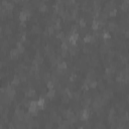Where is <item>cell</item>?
<instances>
[{"instance_id": "cell-1", "label": "cell", "mask_w": 129, "mask_h": 129, "mask_svg": "<svg viewBox=\"0 0 129 129\" xmlns=\"http://www.w3.org/2000/svg\"><path fill=\"white\" fill-rule=\"evenodd\" d=\"M90 114H91V113H90V109H89V108H83V110H81V111L79 112V118H80L81 121L86 122V121L89 120Z\"/></svg>"}, {"instance_id": "cell-2", "label": "cell", "mask_w": 129, "mask_h": 129, "mask_svg": "<svg viewBox=\"0 0 129 129\" xmlns=\"http://www.w3.org/2000/svg\"><path fill=\"white\" fill-rule=\"evenodd\" d=\"M39 107H38V104H37V101H31L30 102V105L28 107V111L32 114V116H37V113L39 111Z\"/></svg>"}, {"instance_id": "cell-3", "label": "cell", "mask_w": 129, "mask_h": 129, "mask_svg": "<svg viewBox=\"0 0 129 129\" xmlns=\"http://www.w3.org/2000/svg\"><path fill=\"white\" fill-rule=\"evenodd\" d=\"M14 116H15L18 120L23 121V118H24V116H25V112H24V110H22V109H20V108H16L15 111H14Z\"/></svg>"}, {"instance_id": "cell-4", "label": "cell", "mask_w": 129, "mask_h": 129, "mask_svg": "<svg viewBox=\"0 0 129 129\" xmlns=\"http://www.w3.org/2000/svg\"><path fill=\"white\" fill-rule=\"evenodd\" d=\"M97 41V37L93 34H86L85 35V37H84V42L85 43H95Z\"/></svg>"}, {"instance_id": "cell-5", "label": "cell", "mask_w": 129, "mask_h": 129, "mask_svg": "<svg viewBox=\"0 0 129 129\" xmlns=\"http://www.w3.org/2000/svg\"><path fill=\"white\" fill-rule=\"evenodd\" d=\"M32 63L35 64V66L40 67V66L43 63V57H42L39 53H36V55L34 56V59L32 60Z\"/></svg>"}, {"instance_id": "cell-6", "label": "cell", "mask_w": 129, "mask_h": 129, "mask_svg": "<svg viewBox=\"0 0 129 129\" xmlns=\"http://www.w3.org/2000/svg\"><path fill=\"white\" fill-rule=\"evenodd\" d=\"M69 45H70V46H69V53H70V55H72V56L77 55L78 52H79L78 44H76V45H71V44H69Z\"/></svg>"}, {"instance_id": "cell-7", "label": "cell", "mask_w": 129, "mask_h": 129, "mask_svg": "<svg viewBox=\"0 0 129 129\" xmlns=\"http://www.w3.org/2000/svg\"><path fill=\"white\" fill-rule=\"evenodd\" d=\"M49 119H50L51 122H57L58 124L61 122V117H60L57 113H55V112L50 113V115H49Z\"/></svg>"}, {"instance_id": "cell-8", "label": "cell", "mask_w": 129, "mask_h": 129, "mask_svg": "<svg viewBox=\"0 0 129 129\" xmlns=\"http://www.w3.org/2000/svg\"><path fill=\"white\" fill-rule=\"evenodd\" d=\"M96 77H97V75H96L95 70L90 69V70L88 71V73H87V81H93V80H96Z\"/></svg>"}, {"instance_id": "cell-9", "label": "cell", "mask_w": 129, "mask_h": 129, "mask_svg": "<svg viewBox=\"0 0 129 129\" xmlns=\"http://www.w3.org/2000/svg\"><path fill=\"white\" fill-rule=\"evenodd\" d=\"M19 54H20V52L18 51V49H17V48H13V49H11V50H10L9 56H10V58H11V59L15 60V59H17V58L19 57Z\"/></svg>"}, {"instance_id": "cell-10", "label": "cell", "mask_w": 129, "mask_h": 129, "mask_svg": "<svg viewBox=\"0 0 129 129\" xmlns=\"http://www.w3.org/2000/svg\"><path fill=\"white\" fill-rule=\"evenodd\" d=\"M104 99H107V100H110L112 97H113V92H112V90H110V89H107V90H104L103 91V93H102V95H101Z\"/></svg>"}, {"instance_id": "cell-11", "label": "cell", "mask_w": 129, "mask_h": 129, "mask_svg": "<svg viewBox=\"0 0 129 129\" xmlns=\"http://www.w3.org/2000/svg\"><path fill=\"white\" fill-rule=\"evenodd\" d=\"M18 18H19L20 22H25L27 19H29V18H28V15H27V13H26V11H25V10H22V11L19 13Z\"/></svg>"}, {"instance_id": "cell-12", "label": "cell", "mask_w": 129, "mask_h": 129, "mask_svg": "<svg viewBox=\"0 0 129 129\" xmlns=\"http://www.w3.org/2000/svg\"><path fill=\"white\" fill-rule=\"evenodd\" d=\"M35 95H36V92H35V90H34L33 88H29V89L25 92V97H26L27 99L33 98V97H35Z\"/></svg>"}, {"instance_id": "cell-13", "label": "cell", "mask_w": 129, "mask_h": 129, "mask_svg": "<svg viewBox=\"0 0 129 129\" xmlns=\"http://www.w3.org/2000/svg\"><path fill=\"white\" fill-rule=\"evenodd\" d=\"M99 49H100V52H101L102 54H107V53H108V51L111 49V47H110V46H108V45L104 42V43L100 46V48H99Z\"/></svg>"}, {"instance_id": "cell-14", "label": "cell", "mask_w": 129, "mask_h": 129, "mask_svg": "<svg viewBox=\"0 0 129 129\" xmlns=\"http://www.w3.org/2000/svg\"><path fill=\"white\" fill-rule=\"evenodd\" d=\"M38 11L39 12H46L47 10H48V7H47V5L45 4V2H42V1H40V3L38 4Z\"/></svg>"}, {"instance_id": "cell-15", "label": "cell", "mask_w": 129, "mask_h": 129, "mask_svg": "<svg viewBox=\"0 0 129 129\" xmlns=\"http://www.w3.org/2000/svg\"><path fill=\"white\" fill-rule=\"evenodd\" d=\"M115 73H116V67L115 66H110L106 69V75H108L110 77H112Z\"/></svg>"}, {"instance_id": "cell-16", "label": "cell", "mask_w": 129, "mask_h": 129, "mask_svg": "<svg viewBox=\"0 0 129 129\" xmlns=\"http://www.w3.org/2000/svg\"><path fill=\"white\" fill-rule=\"evenodd\" d=\"M107 27H108V30L109 31H116L117 30V24L115 23V22H108L107 23Z\"/></svg>"}, {"instance_id": "cell-17", "label": "cell", "mask_w": 129, "mask_h": 129, "mask_svg": "<svg viewBox=\"0 0 129 129\" xmlns=\"http://www.w3.org/2000/svg\"><path fill=\"white\" fill-rule=\"evenodd\" d=\"M121 10L129 11V0H123V2L121 4Z\"/></svg>"}, {"instance_id": "cell-18", "label": "cell", "mask_w": 129, "mask_h": 129, "mask_svg": "<svg viewBox=\"0 0 129 129\" xmlns=\"http://www.w3.org/2000/svg\"><path fill=\"white\" fill-rule=\"evenodd\" d=\"M91 27H92V29H93L94 31L99 30V29H100V24H99V21H98V20H96V19H93Z\"/></svg>"}, {"instance_id": "cell-19", "label": "cell", "mask_w": 129, "mask_h": 129, "mask_svg": "<svg viewBox=\"0 0 129 129\" xmlns=\"http://www.w3.org/2000/svg\"><path fill=\"white\" fill-rule=\"evenodd\" d=\"M54 31H55V30H54L53 26H52V25H48V26H46L44 35H52V34L54 33Z\"/></svg>"}, {"instance_id": "cell-20", "label": "cell", "mask_w": 129, "mask_h": 129, "mask_svg": "<svg viewBox=\"0 0 129 129\" xmlns=\"http://www.w3.org/2000/svg\"><path fill=\"white\" fill-rule=\"evenodd\" d=\"M55 94H56L55 89H49L48 92L46 93V97H47V99H53L55 97Z\"/></svg>"}, {"instance_id": "cell-21", "label": "cell", "mask_w": 129, "mask_h": 129, "mask_svg": "<svg viewBox=\"0 0 129 129\" xmlns=\"http://www.w3.org/2000/svg\"><path fill=\"white\" fill-rule=\"evenodd\" d=\"M51 78H52V75L50 74V73H44L43 74V76H42V80H43V82L46 84L47 82H49L50 80H51Z\"/></svg>"}, {"instance_id": "cell-22", "label": "cell", "mask_w": 129, "mask_h": 129, "mask_svg": "<svg viewBox=\"0 0 129 129\" xmlns=\"http://www.w3.org/2000/svg\"><path fill=\"white\" fill-rule=\"evenodd\" d=\"M37 104H38V107H39L40 110L44 109V107H45V99L42 98V97H40V98L37 100Z\"/></svg>"}, {"instance_id": "cell-23", "label": "cell", "mask_w": 129, "mask_h": 129, "mask_svg": "<svg viewBox=\"0 0 129 129\" xmlns=\"http://www.w3.org/2000/svg\"><path fill=\"white\" fill-rule=\"evenodd\" d=\"M20 82H21V81H20V79H19L18 75H16V76L13 78V80L11 81V83H10V84H11L13 87H17V86L20 84Z\"/></svg>"}, {"instance_id": "cell-24", "label": "cell", "mask_w": 129, "mask_h": 129, "mask_svg": "<svg viewBox=\"0 0 129 129\" xmlns=\"http://www.w3.org/2000/svg\"><path fill=\"white\" fill-rule=\"evenodd\" d=\"M77 21H78V25H79L81 28H85V27L87 26V22H86V20H85L84 18H79Z\"/></svg>"}, {"instance_id": "cell-25", "label": "cell", "mask_w": 129, "mask_h": 129, "mask_svg": "<svg viewBox=\"0 0 129 129\" xmlns=\"http://www.w3.org/2000/svg\"><path fill=\"white\" fill-rule=\"evenodd\" d=\"M66 33L64 32H62V31H59L56 35H55V37H56V39H59V40H61V41H64V39H66Z\"/></svg>"}, {"instance_id": "cell-26", "label": "cell", "mask_w": 129, "mask_h": 129, "mask_svg": "<svg viewBox=\"0 0 129 129\" xmlns=\"http://www.w3.org/2000/svg\"><path fill=\"white\" fill-rule=\"evenodd\" d=\"M102 38H103L104 40H109V39H111V34H110V32H108L107 30H104V31L102 32Z\"/></svg>"}, {"instance_id": "cell-27", "label": "cell", "mask_w": 129, "mask_h": 129, "mask_svg": "<svg viewBox=\"0 0 129 129\" xmlns=\"http://www.w3.org/2000/svg\"><path fill=\"white\" fill-rule=\"evenodd\" d=\"M89 83V87L90 89H96L98 87V82L96 80H93V81H88Z\"/></svg>"}, {"instance_id": "cell-28", "label": "cell", "mask_w": 129, "mask_h": 129, "mask_svg": "<svg viewBox=\"0 0 129 129\" xmlns=\"http://www.w3.org/2000/svg\"><path fill=\"white\" fill-rule=\"evenodd\" d=\"M31 31H32V32H34V33H40L41 28H40V26H39L38 24H35V25H33V26H32Z\"/></svg>"}, {"instance_id": "cell-29", "label": "cell", "mask_w": 129, "mask_h": 129, "mask_svg": "<svg viewBox=\"0 0 129 129\" xmlns=\"http://www.w3.org/2000/svg\"><path fill=\"white\" fill-rule=\"evenodd\" d=\"M70 98H69V96H67L66 94H62L61 95V103L62 104H68L69 102H70Z\"/></svg>"}, {"instance_id": "cell-30", "label": "cell", "mask_w": 129, "mask_h": 129, "mask_svg": "<svg viewBox=\"0 0 129 129\" xmlns=\"http://www.w3.org/2000/svg\"><path fill=\"white\" fill-rule=\"evenodd\" d=\"M82 89H83L85 92H88V91H89L90 87H89V83H88V81H87V80L83 83V85H82Z\"/></svg>"}, {"instance_id": "cell-31", "label": "cell", "mask_w": 129, "mask_h": 129, "mask_svg": "<svg viewBox=\"0 0 129 129\" xmlns=\"http://www.w3.org/2000/svg\"><path fill=\"white\" fill-rule=\"evenodd\" d=\"M116 15H117V9H116V8L111 9L110 12L108 13V16H109V17H115Z\"/></svg>"}, {"instance_id": "cell-32", "label": "cell", "mask_w": 129, "mask_h": 129, "mask_svg": "<svg viewBox=\"0 0 129 129\" xmlns=\"http://www.w3.org/2000/svg\"><path fill=\"white\" fill-rule=\"evenodd\" d=\"M13 8H14V6H13V4H12L11 2H8V3L6 4V6H5V9H6V10H9V11H12Z\"/></svg>"}, {"instance_id": "cell-33", "label": "cell", "mask_w": 129, "mask_h": 129, "mask_svg": "<svg viewBox=\"0 0 129 129\" xmlns=\"http://www.w3.org/2000/svg\"><path fill=\"white\" fill-rule=\"evenodd\" d=\"M76 79H77V75L73 73V74L70 76V78H69V82H70V83H74V82H76Z\"/></svg>"}, {"instance_id": "cell-34", "label": "cell", "mask_w": 129, "mask_h": 129, "mask_svg": "<svg viewBox=\"0 0 129 129\" xmlns=\"http://www.w3.org/2000/svg\"><path fill=\"white\" fill-rule=\"evenodd\" d=\"M52 26H53V28H54L55 31H60V29H61V25H60V23L52 24Z\"/></svg>"}, {"instance_id": "cell-35", "label": "cell", "mask_w": 129, "mask_h": 129, "mask_svg": "<svg viewBox=\"0 0 129 129\" xmlns=\"http://www.w3.org/2000/svg\"><path fill=\"white\" fill-rule=\"evenodd\" d=\"M80 26L79 25H76V24H74V25H72V27H71V32H77L78 31V28H79Z\"/></svg>"}, {"instance_id": "cell-36", "label": "cell", "mask_w": 129, "mask_h": 129, "mask_svg": "<svg viewBox=\"0 0 129 129\" xmlns=\"http://www.w3.org/2000/svg\"><path fill=\"white\" fill-rule=\"evenodd\" d=\"M124 84L129 85V74H125L124 75Z\"/></svg>"}, {"instance_id": "cell-37", "label": "cell", "mask_w": 129, "mask_h": 129, "mask_svg": "<svg viewBox=\"0 0 129 129\" xmlns=\"http://www.w3.org/2000/svg\"><path fill=\"white\" fill-rule=\"evenodd\" d=\"M81 97V95H80V93L79 92H77V93H74V99L76 100V101H80V98Z\"/></svg>"}, {"instance_id": "cell-38", "label": "cell", "mask_w": 129, "mask_h": 129, "mask_svg": "<svg viewBox=\"0 0 129 129\" xmlns=\"http://www.w3.org/2000/svg\"><path fill=\"white\" fill-rule=\"evenodd\" d=\"M83 51H84L86 54H89V53L91 52V48H90V47H87V46H85V47L83 48Z\"/></svg>"}, {"instance_id": "cell-39", "label": "cell", "mask_w": 129, "mask_h": 129, "mask_svg": "<svg viewBox=\"0 0 129 129\" xmlns=\"http://www.w3.org/2000/svg\"><path fill=\"white\" fill-rule=\"evenodd\" d=\"M116 114V110L115 108H111L110 111H109V115H115Z\"/></svg>"}, {"instance_id": "cell-40", "label": "cell", "mask_w": 129, "mask_h": 129, "mask_svg": "<svg viewBox=\"0 0 129 129\" xmlns=\"http://www.w3.org/2000/svg\"><path fill=\"white\" fill-rule=\"evenodd\" d=\"M45 127H46V128H52V127H53V125H52L51 121H50V122H47V123L45 124Z\"/></svg>"}, {"instance_id": "cell-41", "label": "cell", "mask_w": 129, "mask_h": 129, "mask_svg": "<svg viewBox=\"0 0 129 129\" xmlns=\"http://www.w3.org/2000/svg\"><path fill=\"white\" fill-rule=\"evenodd\" d=\"M23 1V3H27V2H29V0H22Z\"/></svg>"}, {"instance_id": "cell-42", "label": "cell", "mask_w": 129, "mask_h": 129, "mask_svg": "<svg viewBox=\"0 0 129 129\" xmlns=\"http://www.w3.org/2000/svg\"><path fill=\"white\" fill-rule=\"evenodd\" d=\"M48 0H42V2H47Z\"/></svg>"}]
</instances>
